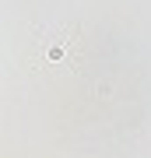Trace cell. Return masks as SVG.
Segmentation results:
<instances>
[{"instance_id":"6da1fadb","label":"cell","mask_w":151,"mask_h":158,"mask_svg":"<svg viewBox=\"0 0 151 158\" xmlns=\"http://www.w3.org/2000/svg\"><path fill=\"white\" fill-rule=\"evenodd\" d=\"M78 53H81V32L78 28H60V32H46L35 42L32 60L39 56L42 67H74L78 70Z\"/></svg>"}]
</instances>
